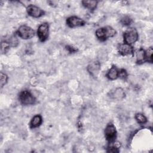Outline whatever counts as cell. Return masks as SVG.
I'll list each match as a JSON object with an SVG mask.
<instances>
[{"label": "cell", "instance_id": "2e32d148", "mask_svg": "<svg viewBox=\"0 0 153 153\" xmlns=\"http://www.w3.org/2000/svg\"><path fill=\"white\" fill-rule=\"evenodd\" d=\"M137 62L140 63L145 61V51L142 49H140L136 53Z\"/></svg>", "mask_w": 153, "mask_h": 153}, {"label": "cell", "instance_id": "9a60e30c", "mask_svg": "<svg viewBox=\"0 0 153 153\" xmlns=\"http://www.w3.org/2000/svg\"><path fill=\"white\" fill-rule=\"evenodd\" d=\"M153 53V50L152 47L149 48L146 51H145V60L152 63V55Z\"/></svg>", "mask_w": 153, "mask_h": 153}, {"label": "cell", "instance_id": "ac0fdd59", "mask_svg": "<svg viewBox=\"0 0 153 153\" xmlns=\"http://www.w3.org/2000/svg\"><path fill=\"white\" fill-rule=\"evenodd\" d=\"M120 146V143H115L113 145L110 146L107 150V152H119V149L118 148Z\"/></svg>", "mask_w": 153, "mask_h": 153}, {"label": "cell", "instance_id": "8fae6325", "mask_svg": "<svg viewBox=\"0 0 153 153\" xmlns=\"http://www.w3.org/2000/svg\"><path fill=\"white\" fill-rule=\"evenodd\" d=\"M118 51L121 55L126 56L132 54L133 52V48L130 45L124 43L120 45L118 47Z\"/></svg>", "mask_w": 153, "mask_h": 153}, {"label": "cell", "instance_id": "ffe728a7", "mask_svg": "<svg viewBox=\"0 0 153 153\" xmlns=\"http://www.w3.org/2000/svg\"><path fill=\"white\" fill-rule=\"evenodd\" d=\"M8 79V77L7 75L1 72V87L2 88L4 85L7 83Z\"/></svg>", "mask_w": 153, "mask_h": 153}, {"label": "cell", "instance_id": "603a6c76", "mask_svg": "<svg viewBox=\"0 0 153 153\" xmlns=\"http://www.w3.org/2000/svg\"><path fill=\"white\" fill-rule=\"evenodd\" d=\"M66 50L69 52V53H75L78 51L77 48L72 47V46H71V45H68V46H66Z\"/></svg>", "mask_w": 153, "mask_h": 153}, {"label": "cell", "instance_id": "44dd1931", "mask_svg": "<svg viewBox=\"0 0 153 153\" xmlns=\"http://www.w3.org/2000/svg\"><path fill=\"white\" fill-rule=\"evenodd\" d=\"M121 23L124 25H129L131 23V19L128 16H124L121 19Z\"/></svg>", "mask_w": 153, "mask_h": 153}, {"label": "cell", "instance_id": "7c38bea8", "mask_svg": "<svg viewBox=\"0 0 153 153\" xmlns=\"http://www.w3.org/2000/svg\"><path fill=\"white\" fill-rule=\"evenodd\" d=\"M118 69L115 66H112L109 72L107 74V76L109 79L114 80L117 79L118 77Z\"/></svg>", "mask_w": 153, "mask_h": 153}, {"label": "cell", "instance_id": "d6986e66", "mask_svg": "<svg viewBox=\"0 0 153 153\" xmlns=\"http://www.w3.org/2000/svg\"><path fill=\"white\" fill-rule=\"evenodd\" d=\"M10 44L8 41H3L1 43V51L5 53L7 50L9 48Z\"/></svg>", "mask_w": 153, "mask_h": 153}, {"label": "cell", "instance_id": "5bb4252c", "mask_svg": "<svg viewBox=\"0 0 153 153\" xmlns=\"http://www.w3.org/2000/svg\"><path fill=\"white\" fill-rule=\"evenodd\" d=\"M82 3L85 7L90 9V10H93L95 9V8L97 6V1H83Z\"/></svg>", "mask_w": 153, "mask_h": 153}, {"label": "cell", "instance_id": "7402d4cb", "mask_svg": "<svg viewBox=\"0 0 153 153\" xmlns=\"http://www.w3.org/2000/svg\"><path fill=\"white\" fill-rule=\"evenodd\" d=\"M118 76H120L121 79H126L127 76V74L126 70L124 69H121L118 72Z\"/></svg>", "mask_w": 153, "mask_h": 153}, {"label": "cell", "instance_id": "277c9868", "mask_svg": "<svg viewBox=\"0 0 153 153\" xmlns=\"http://www.w3.org/2000/svg\"><path fill=\"white\" fill-rule=\"evenodd\" d=\"M17 33L20 38L25 39H30L35 35L34 30L30 27L26 25L21 26L19 28Z\"/></svg>", "mask_w": 153, "mask_h": 153}, {"label": "cell", "instance_id": "3957f363", "mask_svg": "<svg viewBox=\"0 0 153 153\" xmlns=\"http://www.w3.org/2000/svg\"><path fill=\"white\" fill-rule=\"evenodd\" d=\"M19 100L20 102L24 105H33L35 103V98L32 93L27 91L25 90L22 91L19 95Z\"/></svg>", "mask_w": 153, "mask_h": 153}, {"label": "cell", "instance_id": "7a4b0ae2", "mask_svg": "<svg viewBox=\"0 0 153 153\" xmlns=\"http://www.w3.org/2000/svg\"><path fill=\"white\" fill-rule=\"evenodd\" d=\"M123 37L125 43L131 45L138 39V33L135 29L131 28L124 33Z\"/></svg>", "mask_w": 153, "mask_h": 153}, {"label": "cell", "instance_id": "52a82bcc", "mask_svg": "<svg viewBox=\"0 0 153 153\" xmlns=\"http://www.w3.org/2000/svg\"><path fill=\"white\" fill-rule=\"evenodd\" d=\"M26 10L29 15L33 17H40L44 14V11L42 9L34 5H29Z\"/></svg>", "mask_w": 153, "mask_h": 153}, {"label": "cell", "instance_id": "30bf717a", "mask_svg": "<svg viewBox=\"0 0 153 153\" xmlns=\"http://www.w3.org/2000/svg\"><path fill=\"white\" fill-rule=\"evenodd\" d=\"M110 97L114 99L120 100L124 98L125 92L124 90L121 88H116L114 90H112L110 93Z\"/></svg>", "mask_w": 153, "mask_h": 153}, {"label": "cell", "instance_id": "ba28073f", "mask_svg": "<svg viewBox=\"0 0 153 153\" xmlns=\"http://www.w3.org/2000/svg\"><path fill=\"white\" fill-rule=\"evenodd\" d=\"M67 25L71 27H74L76 26H81L84 25L85 22L76 16H72L67 19L66 20Z\"/></svg>", "mask_w": 153, "mask_h": 153}, {"label": "cell", "instance_id": "6da1fadb", "mask_svg": "<svg viewBox=\"0 0 153 153\" xmlns=\"http://www.w3.org/2000/svg\"><path fill=\"white\" fill-rule=\"evenodd\" d=\"M116 34V30L111 26H106L98 29L96 35L97 38L100 41H105L108 38L113 37Z\"/></svg>", "mask_w": 153, "mask_h": 153}, {"label": "cell", "instance_id": "5b68a950", "mask_svg": "<svg viewBox=\"0 0 153 153\" xmlns=\"http://www.w3.org/2000/svg\"><path fill=\"white\" fill-rule=\"evenodd\" d=\"M105 135L106 140L110 143L114 142L117 137V130L112 123H109L106 126L105 130Z\"/></svg>", "mask_w": 153, "mask_h": 153}, {"label": "cell", "instance_id": "4fadbf2b", "mask_svg": "<svg viewBox=\"0 0 153 153\" xmlns=\"http://www.w3.org/2000/svg\"><path fill=\"white\" fill-rule=\"evenodd\" d=\"M42 123V117L39 115H36L33 117L30 123V126L31 128H35L41 125Z\"/></svg>", "mask_w": 153, "mask_h": 153}, {"label": "cell", "instance_id": "9c48e42d", "mask_svg": "<svg viewBox=\"0 0 153 153\" xmlns=\"http://www.w3.org/2000/svg\"><path fill=\"white\" fill-rule=\"evenodd\" d=\"M100 69V64L98 61H93L91 62L87 66V70L93 76H96L99 72Z\"/></svg>", "mask_w": 153, "mask_h": 153}, {"label": "cell", "instance_id": "8992f818", "mask_svg": "<svg viewBox=\"0 0 153 153\" xmlns=\"http://www.w3.org/2000/svg\"><path fill=\"white\" fill-rule=\"evenodd\" d=\"M49 26L47 23H44L39 25L38 29V36L41 42L46 41L48 37Z\"/></svg>", "mask_w": 153, "mask_h": 153}, {"label": "cell", "instance_id": "e0dca14e", "mask_svg": "<svg viewBox=\"0 0 153 153\" xmlns=\"http://www.w3.org/2000/svg\"><path fill=\"white\" fill-rule=\"evenodd\" d=\"M135 118L136 121L140 124H145L147 121V119L146 117L142 114H140V113L136 114L135 115Z\"/></svg>", "mask_w": 153, "mask_h": 153}]
</instances>
